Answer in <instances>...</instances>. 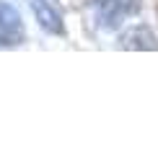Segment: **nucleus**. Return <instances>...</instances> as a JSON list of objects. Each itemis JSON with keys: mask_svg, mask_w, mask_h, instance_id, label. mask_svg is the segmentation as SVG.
Returning a JSON list of instances; mask_svg holds the SVG:
<instances>
[{"mask_svg": "<svg viewBox=\"0 0 158 155\" xmlns=\"http://www.w3.org/2000/svg\"><path fill=\"white\" fill-rule=\"evenodd\" d=\"M137 5H140V0H96V13H98V21L106 29H114L130 13L137 10Z\"/></svg>", "mask_w": 158, "mask_h": 155, "instance_id": "f257e3e1", "label": "nucleus"}, {"mask_svg": "<svg viewBox=\"0 0 158 155\" xmlns=\"http://www.w3.org/2000/svg\"><path fill=\"white\" fill-rule=\"evenodd\" d=\"M23 39V21L10 3L0 0V44L10 47Z\"/></svg>", "mask_w": 158, "mask_h": 155, "instance_id": "f03ea898", "label": "nucleus"}, {"mask_svg": "<svg viewBox=\"0 0 158 155\" xmlns=\"http://www.w3.org/2000/svg\"><path fill=\"white\" fill-rule=\"evenodd\" d=\"M31 8H34L39 23H42L49 34H62V31H65L62 29V16L52 8L47 0H31Z\"/></svg>", "mask_w": 158, "mask_h": 155, "instance_id": "7ed1b4c3", "label": "nucleus"}, {"mask_svg": "<svg viewBox=\"0 0 158 155\" xmlns=\"http://www.w3.org/2000/svg\"><path fill=\"white\" fill-rule=\"evenodd\" d=\"M124 47H137V49H158V42H156V36L150 34L145 26H137V29L127 31V36H124Z\"/></svg>", "mask_w": 158, "mask_h": 155, "instance_id": "20e7f679", "label": "nucleus"}]
</instances>
